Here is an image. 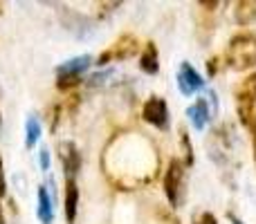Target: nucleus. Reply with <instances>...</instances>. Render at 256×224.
<instances>
[{
    "label": "nucleus",
    "mask_w": 256,
    "mask_h": 224,
    "mask_svg": "<svg viewBox=\"0 0 256 224\" xmlns=\"http://www.w3.org/2000/svg\"><path fill=\"white\" fill-rule=\"evenodd\" d=\"M227 56H230V63L236 70L256 65V36L254 34L236 36L230 43V54Z\"/></svg>",
    "instance_id": "obj_1"
},
{
    "label": "nucleus",
    "mask_w": 256,
    "mask_h": 224,
    "mask_svg": "<svg viewBox=\"0 0 256 224\" xmlns=\"http://www.w3.org/2000/svg\"><path fill=\"white\" fill-rule=\"evenodd\" d=\"M182 180H184V166L178 159H171L168 164L166 177H164V191H166V198L173 207L180 204V191H182Z\"/></svg>",
    "instance_id": "obj_2"
},
{
    "label": "nucleus",
    "mask_w": 256,
    "mask_h": 224,
    "mask_svg": "<svg viewBox=\"0 0 256 224\" xmlns=\"http://www.w3.org/2000/svg\"><path fill=\"white\" fill-rule=\"evenodd\" d=\"M178 85H180V92L189 97V94H194L196 90L202 88V79H200V74L189 65V63H182L180 70H178Z\"/></svg>",
    "instance_id": "obj_3"
},
{
    "label": "nucleus",
    "mask_w": 256,
    "mask_h": 224,
    "mask_svg": "<svg viewBox=\"0 0 256 224\" xmlns=\"http://www.w3.org/2000/svg\"><path fill=\"white\" fill-rule=\"evenodd\" d=\"M144 119L148 123H153L155 128H166V121H168L166 103H164L160 97L148 99V101H146V106H144Z\"/></svg>",
    "instance_id": "obj_4"
},
{
    "label": "nucleus",
    "mask_w": 256,
    "mask_h": 224,
    "mask_svg": "<svg viewBox=\"0 0 256 224\" xmlns=\"http://www.w3.org/2000/svg\"><path fill=\"white\" fill-rule=\"evenodd\" d=\"M61 159H63V164H66L68 175L74 177V173L81 168V155H79V150H76V146L70 144V141L61 144Z\"/></svg>",
    "instance_id": "obj_5"
},
{
    "label": "nucleus",
    "mask_w": 256,
    "mask_h": 224,
    "mask_svg": "<svg viewBox=\"0 0 256 224\" xmlns=\"http://www.w3.org/2000/svg\"><path fill=\"white\" fill-rule=\"evenodd\" d=\"M186 114H189V117H191V121H194V126L200 130V128H202L204 123H207V117H209L207 101H204V99H198V101H196L194 106H191L189 110H186Z\"/></svg>",
    "instance_id": "obj_6"
},
{
    "label": "nucleus",
    "mask_w": 256,
    "mask_h": 224,
    "mask_svg": "<svg viewBox=\"0 0 256 224\" xmlns=\"http://www.w3.org/2000/svg\"><path fill=\"white\" fill-rule=\"evenodd\" d=\"M76 202H79V191H76L74 182L70 180L68 182V191H66V216H68V222H74Z\"/></svg>",
    "instance_id": "obj_7"
},
{
    "label": "nucleus",
    "mask_w": 256,
    "mask_h": 224,
    "mask_svg": "<svg viewBox=\"0 0 256 224\" xmlns=\"http://www.w3.org/2000/svg\"><path fill=\"white\" fill-rule=\"evenodd\" d=\"M90 65V56H81L74 61L66 63L63 67H58V76H81V72Z\"/></svg>",
    "instance_id": "obj_8"
},
{
    "label": "nucleus",
    "mask_w": 256,
    "mask_h": 224,
    "mask_svg": "<svg viewBox=\"0 0 256 224\" xmlns=\"http://www.w3.org/2000/svg\"><path fill=\"white\" fill-rule=\"evenodd\" d=\"M38 218H40V222H45V224L52 222V202H50V198H48L45 186H40V191H38Z\"/></svg>",
    "instance_id": "obj_9"
},
{
    "label": "nucleus",
    "mask_w": 256,
    "mask_h": 224,
    "mask_svg": "<svg viewBox=\"0 0 256 224\" xmlns=\"http://www.w3.org/2000/svg\"><path fill=\"white\" fill-rule=\"evenodd\" d=\"M142 70L146 72V74H155V72L160 70V65H158V49L153 47V45H148L146 47V52H144V56H142Z\"/></svg>",
    "instance_id": "obj_10"
},
{
    "label": "nucleus",
    "mask_w": 256,
    "mask_h": 224,
    "mask_svg": "<svg viewBox=\"0 0 256 224\" xmlns=\"http://www.w3.org/2000/svg\"><path fill=\"white\" fill-rule=\"evenodd\" d=\"M38 135H40L38 121H36V117H30L27 119V146H34L36 139H38Z\"/></svg>",
    "instance_id": "obj_11"
},
{
    "label": "nucleus",
    "mask_w": 256,
    "mask_h": 224,
    "mask_svg": "<svg viewBox=\"0 0 256 224\" xmlns=\"http://www.w3.org/2000/svg\"><path fill=\"white\" fill-rule=\"evenodd\" d=\"M198 224H218V222H216V218H214L212 213H202V216H200V220H198Z\"/></svg>",
    "instance_id": "obj_12"
},
{
    "label": "nucleus",
    "mask_w": 256,
    "mask_h": 224,
    "mask_svg": "<svg viewBox=\"0 0 256 224\" xmlns=\"http://www.w3.org/2000/svg\"><path fill=\"white\" fill-rule=\"evenodd\" d=\"M40 166H43V168H48L50 166V155H48V150H40Z\"/></svg>",
    "instance_id": "obj_13"
},
{
    "label": "nucleus",
    "mask_w": 256,
    "mask_h": 224,
    "mask_svg": "<svg viewBox=\"0 0 256 224\" xmlns=\"http://www.w3.org/2000/svg\"><path fill=\"white\" fill-rule=\"evenodd\" d=\"M7 191V186H4V173H2V162H0V195Z\"/></svg>",
    "instance_id": "obj_14"
},
{
    "label": "nucleus",
    "mask_w": 256,
    "mask_h": 224,
    "mask_svg": "<svg viewBox=\"0 0 256 224\" xmlns=\"http://www.w3.org/2000/svg\"><path fill=\"white\" fill-rule=\"evenodd\" d=\"M0 224H2V213H0Z\"/></svg>",
    "instance_id": "obj_15"
}]
</instances>
